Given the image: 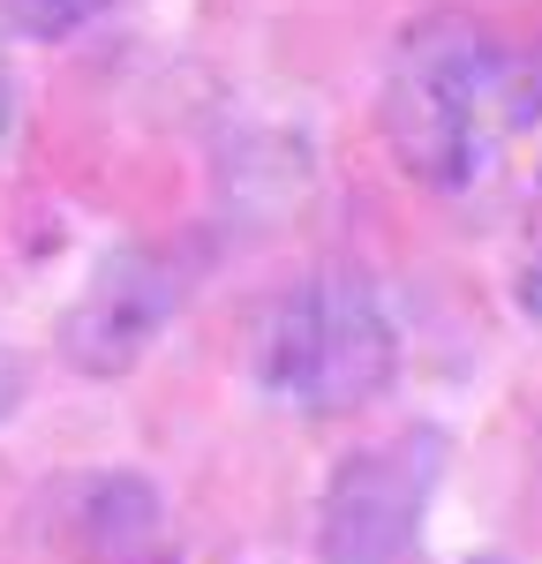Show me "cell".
Returning <instances> with one entry per match:
<instances>
[{"instance_id": "ba28073f", "label": "cell", "mask_w": 542, "mask_h": 564, "mask_svg": "<svg viewBox=\"0 0 542 564\" xmlns=\"http://www.w3.org/2000/svg\"><path fill=\"white\" fill-rule=\"evenodd\" d=\"M520 308L542 324V263H528V271H520Z\"/></svg>"}, {"instance_id": "5b68a950", "label": "cell", "mask_w": 542, "mask_h": 564, "mask_svg": "<svg viewBox=\"0 0 542 564\" xmlns=\"http://www.w3.org/2000/svg\"><path fill=\"white\" fill-rule=\"evenodd\" d=\"M106 8H121V0H0V23L23 39H76Z\"/></svg>"}, {"instance_id": "6da1fadb", "label": "cell", "mask_w": 542, "mask_h": 564, "mask_svg": "<svg viewBox=\"0 0 542 564\" xmlns=\"http://www.w3.org/2000/svg\"><path fill=\"white\" fill-rule=\"evenodd\" d=\"M528 61L467 23V15H422L406 23L384 68L377 129L392 143L406 181L422 188H475L490 174L497 143L542 113V90H528Z\"/></svg>"}, {"instance_id": "277c9868", "label": "cell", "mask_w": 542, "mask_h": 564, "mask_svg": "<svg viewBox=\"0 0 542 564\" xmlns=\"http://www.w3.org/2000/svg\"><path fill=\"white\" fill-rule=\"evenodd\" d=\"M181 308V271L151 249H121L98 263V279L84 286V302L61 324V354L84 377H121L136 354L166 332V316Z\"/></svg>"}, {"instance_id": "8992f818", "label": "cell", "mask_w": 542, "mask_h": 564, "mask_svg": "<svg viewBox=\"0 0 542 564\" xmlns=\"http://www.w3.org/2000/svg\"><path fill=\"white\" fill-rule=\"evenodd\" d=\"M23 391H31V369H23V354L0 339V422H8V414L23 406Z\"/></svg>"}, {"instance_id": "7a4b0ae2", "label": "cell", "mask_w": 542, "mask_h": 564, "mask_svg": "<svg viewBox=\"0 0 542 564\" xmlns=\"http://www.w3.org/2000/svg\"><path fill=\"white\" fill-rule=\"evenodd\" d=\"M400 369V332L361 271H310L271 302L257 332V384L286 414H355Z\"/></svg>"}, {"instance_id": "52a82bcc", "label": "cell", "mask_w": 542, "mask_h": 564, "mask_svg": "<svg viewBox=\"0 0 542 564\" xmlns=\"http://www.w3.org/2000/svg\"><path fill=\"white\" fill-rule=\"evenodd\" d=\"M8 135H15V68L0 53V151H8Z\"/></svg>"}, {"instance_id": "9c48e42d", "label": "cell", "mask_w": 542, "mask_h": 564, "mask_svg": "<svg viewBox=\"0 0 542 564\" xmlns=\"http://www.w3.org/2000/svg\"><path fill=\"white\" fill-rule=\"evenodd\" d=\"M475 564H505V557H475Z\"/></svg>"}, {"instance_id": "3957f363", "label": "cell", "mask_w": 542, "mask_h": 564, "mask_svg": "<svg viewBox=\"0 0 542 564\" xmlns=\"http://www.w3.org/2000/svg\"><path fill=\"white\" fill-rule=\"evenodd\" d=\"M445 475L437 430H392L355 444L316 505V550L324 564H422V520Z\"/></svg>"}]
</instances>
